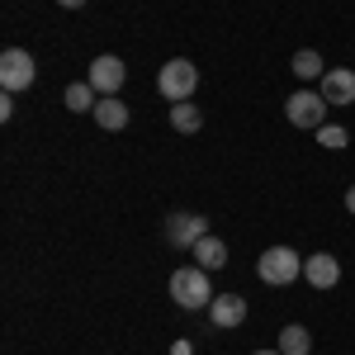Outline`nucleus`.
I'll return each mask as SVG.
<instances>
[{"label": "nucleus", "mask_w": 355, "mask_h": 355, "mask_svg": "<svg viewBox=\"0 0 355 355\" xmlns=\"http://www.w3.org/2000/svg\"><path fill=\"white\" fill-rule=\"evenodd\" d=\"M171 299L180 303V308H190V313H199V308H209L218 294H214V284H209V270L185 266V270L171 275Z\"/></svg>", "instance_id": "obj_2"}, {"label": "nucleus", "mask_w": 355, "mask_h": 355, "mask_svg": "<svg viewBox=\"0 0 355 355\" xmlns=\"http://www.w3.org/2000/svg\"><path fill=\"white\" fill-rule=\"evenodd\" d=\"M95 123L105 128V133H123L128 128V105L119 100V95H100V105H95Z\"/></svg>", "instance_id": "obj_11"}, {"label": "nucleus", "mask_w": 355, "mask_h": 355, "mask_svg": "<svg viewBox=\"0 0 355 355\" xmlns=\"http://www.w3.org/2000/svg\"><path fill=\"white\" fill-rule=\"evenodd\" d=\"M62 100H67V110H71V114H85V110H95V105H100V95H95V85H90V81L67 85V95H62Z\"/></svg>", "instance_id": "obj_16"}, {"label": "nucleus", "mask_w": 355, "mask_h": 355, "mask_svg": "<svg viewBox=\"0 0 355 355\" xmlns=\"http://www.w3.org/2000/svg\"><path fill=\"white\" fill-rule=\"evenodd\" d=\"M318 142H322V147H331V152H341V147L351 142V133H346L341 123H322V128H318Z\"/></svg>", "instance_id": "obj_17"}, {"label": "nucleus", "mask_w": 355, "mask_h": 355, "mask_svg": "<svg viewBox=\"0 0 355 355\" xmlns=\"http://www.w3.org/2000/svg\"><path fill=\"white\" fill-rule=\"evenodd\" d=\"M256 355H279V351H256Z\"/></svg>", "instance_id": "obj_21"}, {"label": "nucleus", "mask_w": 355, "mask_h": 355, "mask_svg": "<svg viewBox=\"0 0 355 355\" xmlns=\"http://www.w3.org/2000/svg\"><path fill=\"white\" fill-rule=\"evenodd\" d=\"M303 279L313 289H336L341 284V261L331 251H313V256H303Z\"/></svg>", "instance_id": "obj_8"}, {"label": "nucleus", "mask_w": 355, "mask_h": 355, "mask_svg": "<svg viewBox=\"0 0 355 355\" xmlns=\"http://www.w3.org/2000/svg\"><path fill=\"white\" fill-rule=\"evenodd\" d=\"M190 251H194V266H199V270H209V275L227 266V246H223V237H214V232H209V237H199Z\"/></svg>", "instance_id": "obj_12"}, {"label": "nucleus", "mask_w": 355, "mask_h": 355, "mask_svg": "<svg viewBox=\"0 0 355 355\" xmlns=\"http://www.w3.org/2000/svg\"><path fill=\"white\" fill-rule=\"evenodd\" d=\"M346 209H351V214H355V185H351V190H346Z\"/></svg>", "instance_id": "obj_20"}, {"label": "nucleus", "mask_w": 355, "mask_h": 355, "mask_svg": "<svg viewBox=\"0 0 355 355\" xmlns=\"http://www.w3.org/2000/svg\"><path fill=\"white\" fill-rule=\"evenodd\" d=\"M194 85H199V67H194L190 57H171L162 71H157V90H162L171 105H180V100H190Z\"/></svg>", "instance_id": "obj_3"}, {"label": "nucleus", "mask_w": 355, "mask_h": 355, "mask_svg": "<svg viewBox=\"0 0 355 355\" xmlns=\"http://www.w3.org/2000/svg\"><path fill=\"white\" fill-rule=\"evenodd\" d=\"M171 355H194V346H190V341H175V346H171Z\"/></svg>", "instance_id": "obj_18"}, {"label": "nucleus", "mask_w": 355, "mask_h": 355, "mask_svg": "<svg viewBox=\"0 0 355 355\" xmlns=\"http://www.w3.org/2000/svg\"><path fill=\"white\" fill-rule=\"evenodd\" d=\"M289 67H294V76H299V81H322V76H327V67H322V57L313 53V48H299Z\"/></svg>", "instance_id": "obj_14"}, {"label": "nucleus", "mask_w": 355, "mask_h": 355, "mask_svg": "<svg viewBox=\"0 0 355 355\" xmlns=\"http://www.w3.org/2000/svg\"><path fill=\"white\" fill-rule=\"evenodd\" d=\"M33 76H38V67H33V57H28L24 48H5V53H0V90H5V95L28 90Z\"/></svg>", "instance_id": "obj_5"}, {"label": "nucleus", "mask_w": 355, "mask_h": 355, "mask_svg": "<svg viewBox=\"0 0 355 355\" xmlns=\"http://www.w3.org/2000/svg\"><path fill=\"white\" fill-rule=\"evenodd\" d=\"M322 100L327 105H355V71L351 67H327V76H322Z\"/></svg>", "instance_id": "obj_9"}, {"label": "nucleus", "mask_w": 355, "mask_h": 355, "mask_svg": "<svg viewBox=\"0 0 355 355\" xmlns=\"http://www.w3.org/2000/svg\"><path fill=\"white\" fill-rule=\"evenodd\" d=\"M57 5H62V10H81L85 0H57Z\"/></svg>", "instance_id": "obj_19"}, {"label": "nucleus", "mask_w": 355, "mask_h": 355, "mask_svg": "<svg viewBox=\"0 0 355 355\" xmlns=\"http://www.w3.org/2000/svg\"><path fill=\"white\" fill-rule=\"evenodd\" d=\"M123 57H114V53H105V57H95L90 62V71H85V81L95 85V95H119V85H123Z\"/></svg>", "instance_id": "obj_7"}, {"label": "nucleus", "mask_w": 355, "mask_h": 355, "mask_svg": "<svg viewBox=\"0 0 355 355\" xmlns=\"http://www.w3.org/2000/svg\"><path fill=\"white\" fill-rule=\"evenodd\" d=\"M171 128L175 133H199L204 128V114L194 110L190 100H180V105H171Z\"/></svg>", "instance_id": "obj_15"}, {"label": "nucleus", "mask_w": 355, "mask_h": 355, "mask_svg": "<svg viewBox=\"0 0 355 355\" xmlns=\"http://www.w3.org/2000/svg\"><path fill=\"white\" fill-rule=\"evenodd\" d=\"M199 237H209V218H204V214H171V218H166V242L171 246L190 251Z\"/></svg>", "instance_id": "obj_6"}, {"label": "nucleus", "mask_w": 355, "mask_h": 355, "mask_svg": "<svg viewBox=\"0 0 355 355\" xmlns=\"http://www.w3.org/2000/svg\"><path fill=\"white\" fill-rule=\"evenodd\" d=\"M279 355H308L313 351V336H308V327H299V322H289V327L279 331V346H275Z\"/></svg>", "instance_id": "obj_13"}, {"label": "nucleus", "mask_w": 355, "mask_h": 355, "mask_svg": "<svg viewBox=\"0 0 355 355\" xmlns=\"http://www.w3.org/2000/svg\"><path fill=\"white\" fill-rule=\"evenodd\" d=\"M209 318H214V327L218 331H232L246 322V299L242 294H218V299L209 303Z\"/></svg>", "instance_id": "obj_10"}, {"label": "nucleus", "mask_w": 355, "mask_h": 355, "mask_svg": "<svg viewBox=\"0 0 355 355\" xmlns=\"http://www.w3.org/2000/svg\"><path fill=\"white\" fill-rule=\"evenodd\" d=\"M256 275H261V284H270V289H284V284L303 279V256L294 251V246H270V251H261V261H256Z\"/></svg>", "instance_id": "obj_1"}, {"label": "nucleus", "mask_w": 355, "mask_h": 355, "mask_svg": "<svg viewBox=\"0 0 355 355\" xmlns=\"http://www.w3.org/2000/svg\"><path fill=\"white\" fill-rule=\"evenodd\" d=\"M327 110L331 105L322 100V90H294V95L284 100V119H289L294 128H313V133L327 123Z\"/></svg>", "instance_id": "obj_4"}]
</instances>
